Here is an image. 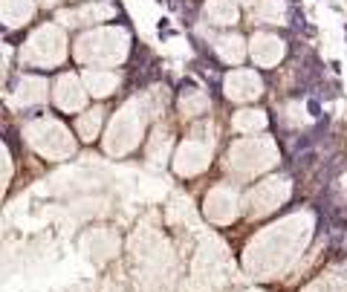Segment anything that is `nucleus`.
<instances>
[{
	"label": "nucleus",
	"instance_id": "nucleus-2",
	"mask_svg": "<svg viewBox=\"0 0 347 292\" xmlns=\"http://www.w3.org/2000/svg\"><path fill=\"white\" fill-rule=\"evenodd\" d=\"M292 29H304V12L292 9Z\"/></svg>",
	"mask_w": 347,
	"mask_h": 292
},
{
	"label": "nucleus",
	"instance_id": "nucleus-3",
	"mask_svg": "<svg viewBox=\"0 0 347 292\" xmlns=\"http://www.w3.org/2000/svg\"><path fill=\"white\" fill-rule=\"evenodd\" d=\"M310 113H313V116H321V105H318V98H310Z\"/></svg>",
	"mask_w": 347,
	"mask_h": 292
},
{
	"label": "nucleus",
	"instance_id": "nucleus-1",
	"mask_svg": "<svg viewBox=\"0 0 347 292\" xmlns=\"http://www.w3.org/2000/svg\"><path fill=\"white\" fill-rule=\"evenodd\" d=\"M194 49L200 52V58L211 67V70H214V73H223V61H220V58L211 52V47H206V44H200V41H194Z\"/></svg>",
	"mask_w": 347,
	"mask_h": 292
}]
</instances>
